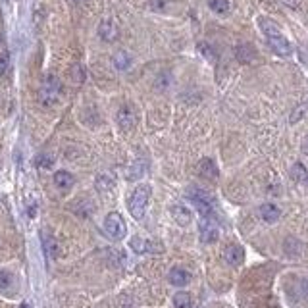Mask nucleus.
<instances>
[{
	"instance_id": "nucleus-1",
	"label": "nucleus",
	"mask_w": 308,
	"mask_h": 308,
	"mask_svg": "<svg viewBox=\"0 0 308 308\" xmlns=\"http://www.w3.org/2000/svg\"><path fill=\"white\" fill-rule=\"evenodd\" d=\"M258 25H260V29L264 31V35H266V41H268L270 49L273 50L275 54H279V56H289V54L293 52L291 43L281 35L279 27L273 24L271 20H268V18H260Z\"/></svg>"
},
{
	"instance_id": "nucleus-2",
	"label": "nucleus",
	"mask_w": 308,
	"mask_h": 308,
	"mask_svg": "<svg viewBox=\"0 0 308 308\" xmlns=\"http://www.w3.org/2000/svg\"><path fill=\"white\" fill-rule=\"evenodd\" d=\"M150 185H139L135 191L131 193L129 197V212L135 220H143L145 218V212H147L148 200H150Z\"/></svg>"
},
{
	"instance_id": "nucleus-3",
	"label": "nucleus",
	"mask_w": 308,
	"mask_h": 308,
	"mask_svg": "<svg viewBox=\"0 0 308 308\" xmlns=\"http://www.w3.org/2000/svg\"><path fill=\"white\" fill-rule=\"evenodd\" d=\"M187 197L197 206L200 216H216V212H214V204L216 202H214V197L210 195L208 191H202L198 187H191L187 191Z\"/></svg>"
},
{
	"instance_id": "nucleus-4",
	"label": "nucleus",
	"mask_w": 308,
	"mask_h": 308,
	"mask_svg": "<svg viewBox=\"0 0 308 308\" xmlns=\"http://www.w3.org/2000/svg\"><path fill=\"white\" fill-rule=\"evenodd\" d=\"M60 91H62L60 79L54 74H49L45 77L43 85H41V102L45 106H52L58 100V97H60Z\"/></svg>"
},
{
	"instance_id": "nucleus-5",
	"label": "nucleus",
	"mask_w": 308,
	"mask_h": 308,
	"mask_svg": "<svg viewBox=\"0 0 308 308\" xmlns=\"http://www.w3.org/2000/svg\"><path fill=\"white\" fill-rule=\"evenodd\" d=\"M104 231L106 235L114 239V241H122L123 237L127 235V225L123 222L122 214H118V212H110L108 216H106V220H104Z\"/></svg>"
},
{
	"instance_id": "nucleus-6",
	"label": "nucleus",
	"mask_w": 308,
	"mask_h": 308,
	"mask_svg": "<svg viewBox=\"0 0 308 308\" xmlns=\"http://www.w3.org/2000/svg\"><path fill=\"white\" fill-rule=\"evenodd\" d=\"M198 237L202 243H216L220 237V227L216 222V216H200L198 222Z\"/></svg>"
},
{
	"instance_id": "nucleus-7",
	"label": "nucleus",
	"mask_w": 308,
	"mask_h": 308,
	"mask_svg": "<svg viewBox=\"0 0 308 308\" xmlns=\"http://www.w3.org/2000/svg\"><path fill=\"white\" fill-rule=\"evenodd\" d=\"M131 248L139 252V254H147V252H162V245L160 243H154V241H147V239H141V237H133L129 241Z\"/></svg>"
},
{
	"instance_id": "nucleus-8",
	"label": "nucleus",
	"mask_w": 308,
	"mask_h": 308,
	"mask_svg": "<svg viewBox=\"0 0 308 308\" xmlns=\"http://www.w3.org/2000/svg\"><path fill=\"white\" fill-rule=\"evenodd\" d=\"M99 35L102 41H106V43H114L118 35H120V29H118V25L114 20H102L99 25Z\"/></svg>"
},
{
	"instance_id": "nucleus-9",
	"label": "nucleus",
	"mask_w": 308,
	"mask_h": 308,
	"mask_svg": "<svg viewBox=\"0 0 308 308\" xmlns=\"http://www.w3.org/2000/svg\"><path fill=\"white\" fill-rule=\"evenodd\" d=\"M118 125L122 129H133L137 125V114L131 106H122L120 112H118Z\"/></svg>"
},
{
	"instance_id": "nucleus-10",
	"label": "nucleus",
	"mask_w": 308,
	"mask_h": 308,
	"mask_svg": "<svg viewBox=\"0 0 308 308\" xmlns=\"http://www.w3.org/2000/svg\"><path fill=\"white\" fill-rule=\"evenodd\" d=\"M223 260L229 264V266H241L243 260H245V250L241 245H229L225 246L223 250Z\"/></svg>"
},
{
	"instance_id": "nucleus-11",
	"label": "nucleus",
	"mask_w": 308,
	"mask_h": 308,
	"mask_svg": "<svg viewBox=\"0 0 308 308\" xmlns=\"http://www.w3.org/2000/svg\"><path fill=\"white\" fill-rule=\"evenodd\" d=\"M197 170H198V173L204 177V179H210V181H216V179H218V175H220V172H218V166H216V162L212 160V158H202V160L198 162Z\"/></svg>"
},
{
	"instance_id": "nucleus-12",
	"label": "nucleus",
	"mask_w": 308,
	"mask_h": 308,
	"mask_svg": "<svg viewBox=\"0 0 308 308\" xmlns=\"http://www.w3.org/2000/svg\"><path fill=\"white\" fill-rule=\"evenodd\" d=\"M170 214H172V218L175 220V223H179L181 227L189 225L191 220H193L191 210L187 208V206H183V204H173L172 208H170Z\"/></svg>"
},
{
	"instance_id": "nucleus-13",
	"label": "nucleus",
	"mask_w": 308,
	"mask_h": 308,
	"mask_svg": "<svg viewBox=\"0 0 308 308\" xmlns=\"http://www.w3.org/2000/svg\"><path fill=\"white\" fill-rule=\"evenodd\" d=\"M41 241H43V248H45V254L49 260H54L58 256V243L56 239L49 233V231H43L41 233Z\"/></svg>"
},
{
	"instance_id": "nucleus-14",
	"label": "nucleus",
	"mask_w": 308,
	"mask_h": 308,
	"mask_svg": "<svg viewBox=\"0 0 308 308\" xmlns=\"http://www.w3.org/2000/svg\"><path fill=\"white\" fill-rule=\"evenodd\" d=\"M258 212H260V218H262L266 223H273V222H277V220L281 218V210L277 208L275 204H270V202L262 204Z\"/></svg>"
},
{
	"instance_id": "nucleus-15",
	"label": "nucleus",
	"mask_w": 308,
	"mask_h": 308,
	"mask_svg": "<svg viewBox=\"0 0 308 308\" xmlns=\"http://www.w3.org/2000/svg\"><path fill=\"white\" fill-rule=\"evenodd\" d=\"M168 279H170V283L175 285V287H183V285L189 283L191 275H189V271H185L183 268H172L170 273H168Z\"/></svg>"
},
{
	"instance_id": "nucleus-16",
	"label": "nucleus",
	"mask_w": 308,
	"mask_h": 308,
	"mask_svg": "<svg viewBox=\"0 0 308 308\" xmlns=\"http://www.w3.org/2000/svg\"><path fill=\"white\" fill-rule=\"evenodd\" d=\"M54 183L58 189L62 191H68V189H72L75 183V177L72 175L70 172H66V170H60V172L54 173Z\"/></svg>"
},
{
	"instance_id": "nucleus-17",
	"label": "nucleus",
	"mask_w": 308,
	"mask_h": 308,
	"mask_svg": "<svg viewBox=\"0 0 308 308\" xmlns=\"http://www.w3.org/2000/svg\"><path fill=\"white\" fill-rule=\"evenodd\" d=\"M256 58V50L252 49L250 45H241V47H237V60L246 64V62L254 60Z\"/></svg>"
},
{
	"instance_id": "nucleus-18",
	"label": "nucleus",
	"mask_w": 308,
	"mask_h": 308,
	"mask_svg": "<svg viewBox=\"0 0 308 308\" xmlns=\"http://www.w3.org/2000/svg\"><path fill=\"white\" fill-rule=\"evenodd\" d=\"M193 300H191V295L185 293V291H179L173 295V306L175 308H191Z\"/></svg>"
},
{
	"instance_id": "nucleus-19",
	"label": "nucleus",
	"mask_w": 308,
	"mask_h": 308,
	"mask_svg": "<svg viewBox=\"0 0 308 308\" xmlns=\"http://www.w3.org/2000/svg\"><path fill=\"white\" fill-rule=\"evenodd\" d=\"M210 10L216 14H227L229 12V2L227 0H210Z\"/></svg>"
},
{
	"instance_id": "nucleus-20",
	"label": "nucleus",
	"mask_w": 308,
	"mask_h": 308,
	"mask_svg": "<svg viewBox=\"0 0 308 308\" xmlns=\"http://www.w3.org/2000/svg\"><path fill=\"white\" fill-rule=\"evenodd\" d=\"M114 64H116V68L118 70H125V68H129V64H131V60H129V56L125 54V52H116L114 54Z\"/></svg>"
},
{
	"instance_id": "nucleus-21",
	"label": "nucleus",
	"mask_w": 308,
	"mask_h": 308,
	"mask_svg": "<svg viewBox=\"0 0 308 308\" xmlns=\"http://www.w3.org/2000/svg\"><path fill=\"white\" fill-rule=\"evenodd\" d=\"M70 75H72V79H74L75 83H83L85 81V68L81 64H75L70 70Z\"/></svg>"
},
{
	"instance_id": "nucleus-22",
	"label": "nucleus",
	"mask_w": 308,
	"mask_h": 308,
	"mask_svg": "<svg viewBox=\"0 0 308 308\" xmlns=\"http://www.w3.org/2000/svg\"><path fill=\"white\" fill-rule=\"evenodd\" d=\"M306 175H308V172L302 164H295V166L291 168V177H293L295 181H304Z\"/></svg>"
},
{
	"instance_id": "nucleus-23",
	"label": "nucleus",
	"mask_w": 308,
	"mask_h": 308,
	"mask_svg": "<svg viewBox=\"0 0 308 308\" xmlns=\"http://www.w3.org/2000/svg\"><path fill=\"white\" fill-rule=\"evenodd\" d=\"M52 164H54V158L49 156V154H41V156H37V160H35V166L41 168V170H49Z\"/></svg>"
},
{
	"instance_id": "nucleus-24",
	"label": "nucleus",
	"mask_w": 308,
	"mask_h": 308,
	"mask_svg": "<svg viewBox=\"0 0 308 308\" xmlns=\"http://www.w3.org/2000/svg\"><path fill=\"white\" fill-rule=\"evenodd\" d=\"M10 285H12V273H10V271L0 270V291L10 289Z\"/></svg>"
},
{
	"instance_id": "nucleus-25",
	"label": "nucleus",
	"mask_w": 308,
	"mask_h": 308,
	"mask_svg": "<svg viewBox=\"0 0 308 308\" xmlns=\"http://www.w3.org/2000/svg\"><path fill=\"white\" fill-rule=\"evenodd\" d=\"M145 168H147V166L143 164V160H139L135 166L131 168V172H129V175H127V179H137V177H141V175L145 173Z\"/></svg>"
},
{
	"instance_id": "nucleus-26",
	"label": "nucleus",
	"mask_w": 308,
	"mask_h": 308,
	"mask_svg": "<svg viewBox=\"0 0 308 308\" xmlns=\"http://www.w3.org/2000/svg\"><path fill=\"white\" fill-rule=\"evenodd\" d=\"M97 185H99L100 191H110V189H114V179H108L106 175H100L97 179Z\"/></svg>"
},
{
	"instance_id": "nucleus-27",
	"label": "nucleus",
	"mask_w": 308,
	"mask_h": 308,
	"mask_svg": "<svg viewBox=\"0 0 308 308\" xmlns=\"http://www.w3.org/2000/svg\"><path fill=\"white\" fill-rule=\"evenodd\" d=\"M10 68V54L8 52H2L0 54V75H4Z\"/></svg>"
},
{
	"instance_id": "nucleus-28",
	"label": "nucleus",
	"mask_w": 308,
	"mask_h": 308,
	"mask_svg": "<svg viewBox=\"0 0 308 308\" xmlns=\"http://www.w3.org/2000/svg\"><path fill=\"white\" fill-rule=\"evenodd\" d=\"M198 50H200L208 60H214V52H212V49H210L208 45H198Z\"/></svg>"
},
{
	"instance_id": "nucleus-29",
	"label": "nucleus",
	"mask_w": 308,
	"mask_h": 308,
	"mask_svg": "<svg viewBox=\"0 0 308 308\" xmlns=\"http://www.w3.org/2000/svg\"><path fill=\"white\" fill-rule=\"evenodd\" d=\"M298 54H300V60L304 62V64H308V49H300Z\"/></svg>"
},
{
	"instance_id": "nucleus-30",
	"label": "nucleus",
	"mask_w": 308,
	"mask_h": 308,
	"mask_svg": "<svg viewBox=\"0 0 308 308\" xmlns=\"http://www.w3.org/2000/svg\"><path fill=\"white\" fill-rule=\"evenodd\" d=\"M302 293H304V298L308 300V277L302 279Z\"/></svg>"
},
{
	"instance_id": "nucleus-31",
	"label": "nucleus",
	"mask_w": 308,
	"mask_h": 308,
	"mask_svg": "<svg viewBox=\"0 0 308 308\" xmlns=\"http://www.w3.org/2000/svg\"><path fill=\"white\" fill-rule=\"evenodd\" d=\"M20 308H29V306H27V304H22V306H20Z\"/></svg>"
},
{
	"instance_id": "nucleus-32",
	"label": "nucleus",
	"mask_w": 308,
	"mask_h": 308,
	"mask_svg": "<svg viewBox=\"0 0 308 308\" xmlns=\"http://www.w3.org/2000/svg\"><path fill=\"white\" fill-rule=\"evenodd\" d=\"M304 183H306V187H308V175H306V179H304Z\"/></svg>"
},
{
	"instance_id": "nucleus-33",
	"label": "nucleus",
	"mask_w": 308,
	"mask_h": 308,
	"mask_svg": "<svg viewBox=\"0 0 308 308\" xmlns=\"http://www.w3.org/2000/svg\"><path fill=\"white\" fill-rule=\"evenodd\" d=\"M75 2H77V4H79V2H85V0H75Z\"/></svg>"
}]
</instances>
